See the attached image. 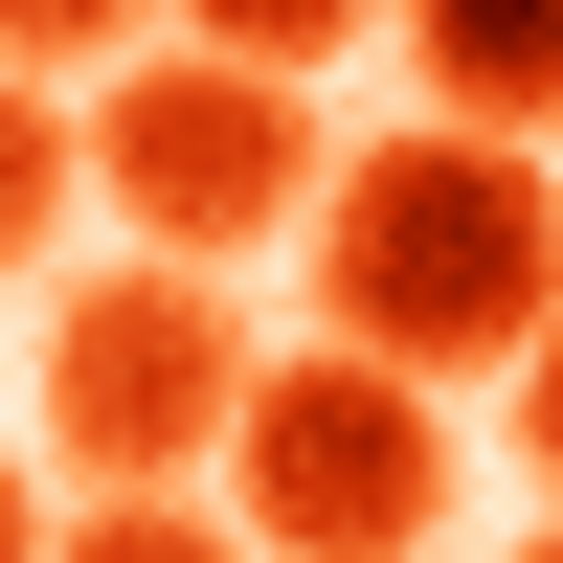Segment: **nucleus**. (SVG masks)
Returning a JSON list of instances; mask_svg holds the SVG:
<instances>
[{"label":"nucleus","mask_w":563,"mask_h":563,"mask_svg":"<svg viewBox=\"0 0 563 563\" xmlns=\"http://www.w3.org/2000/svg\"><path fill=\"white\" fill-rule=\"evenodd\" d=\"M90 203V113H45V90H0V271H45V225Z\"/></svg>","instance_id":"nucleus-7"},{"label":"nucleus","mask_w":563,"mask_h":563,"mask_svg":"<svg viewBox=\"0 0 563 563\" xmlns=\"http://www.w3.org/2000/svg\"><path fill=\"white\" fill-rule=\"evenodd\" d=\"M519 563H563V519H541V541H519Z\"/></svg>","instance_id":"nucleus-12"},{"label":"nucleus","mask_w":563,"mask_h":563,"mask_svg":"<svg viewBox=\"0 0 563 563\" xmlns=\"http://www.w3.org/2000/svg\"><path fill=\"white\" fill-rule=\"evenodd\" d=\"M45 541H68V519H45V474L0 451V563H45Z\"/></svg>","instance_id":"nucleus-11"},{"label":"nucleus","mask_w":563,"mask_h":563,"mask_svg":"<svg viewBox=\"0 0 563 563\" xmlns=\"http://www.w3.org/2000/svg\"><path fill=\"white\" fill-rule=\"evenodd\" d=\"M113 45H135V0H0V90H68Z\"/></svg>","instance_id":"nucleus-9"},{"label":"nucleus","mask_w":563,"mask_h":563,"mask_svg":"<svg viewBox=\"0 0 563 563\" xmlns=\"http://www.w3.org/2000/svg\"><path fill=\"white\" fill-rule=\"evenodd\" d=\"M249 316L203 294V271H90L68 316H45V474H90V496H180V474H225V429H249Z\"/></svg>","instance_id":"nucleus-2"},{"label":"nucleus","mask_w":563,"mask_h":563,"mask_svg":"<svg viewBox=\"0 0 563 563\" xmlns=\"http://www.w3.org/2000/svg\"><path fill=\"white\" fill-rule=\"evenodd\" d=\"M316 339L384 361V384H429V406L496 384V361H541L563 339V180L496 158V135H451V113L361 135L316 180Z\"/></svg>","instance_id":"nucleus-1"},{"label":"nucleus","mask_w":563,"mask_h":563,"mask_svg":"<svg viewBox=\"0 0 563 563\" xmlns=\"http://www.w3.org/2000/svg\"><path fill=\"white\" fill-rule=\"evenodd\" d=\"M406 68H429L451 135H496V158H541L563 135V0H384Z\"/></svg>","instance_id":"nucleus-5"},{"label":"nucleus","mask_w":563,"mask_h":563,"mask_svg":"<svg viewBox=\"0 0 563 563\" xmlns=\"http://www.w3.org/2000/svg\"><path fill=\"white\" fill-rule=\"evenodd\" d=\"M519 474H541V496H563V339H541V361H519Z\"/></svg>","instance_id":"nucleus-10"},{"label":"nucleus","mask_w":563,"mask_h":563,"mask_svg":"<svg viewBox=\"0 0 563 563\" xmlns=\"http://www.w3.org/2000/svg\"><path fill=\"white\" fill-rule=\"evenodd\" d=\"M45 563H249V519H203V496H90Z\"/></svg>","instance_id":"nucleus-8"},{"label":"nucleus","mask_w":563,"mask_h":563,"mask_svg":"<svg viewBox=\"0 0 563 563\" xmlns=\"http://www.w3.org/2000/svg\"><path fill=\"white\" fill-rule=\"evenodd\" d=\"M361 23H384V0H180V45H203V68H271V90H316Z\"/></svg>","instance_id":"nucleus-6"},{"label":"nucleus","mask_w":563,"mask_h":563,"mask_svg":"<svg viewBox=\"0 0 563 563\" xmlns=\"http://www.w3.org/2000/svg\"><path fill=\"white\" fill-rule=\"evenodd\" d=\"M90 180H113V225L158 271H225V249H271V225L316 203V113L271 68H203V45H135L113 68V113H90Z\"/></svg>","instance_id":"nucleus-4"},{"label":"nucleus","mask_w":563,"mask_h":563,"mask_svg":"<svg viewBox=\"0 0 563 563\" xmlns=\"http://www.w3.org/2000/svg\"><path fill=\"white\" fill-rule=\"evenodd\" d=\"M225 474H249V496H225L249 563H429V541H451V406L316 339V361H271V384H249Z\"/></svg>","instance_id":"nucleus-3"}]
</instances>
